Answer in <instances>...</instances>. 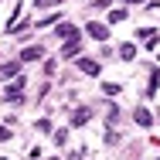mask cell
Here are the masks:
<instances>
[{"label":"cell","instance_id":"6da1fadb","mask_svg":"<svg viewBox=\"0 0 160 160\" xmlns=\"http://www.w3.org/2000/svg\"><path fill=\"white\" fill-rule=\"evenodd\" d=\"M21 89H24V75H17V78L7 85V92H3V96H7V102H17V99H21Z\"/></svg>","mask_w":160,"mask_h":160},{"label":"cell","instance_id":"7a4b0ae2","mask_svg":"<svg viewBox=\"0 0 160 160\" xmlns=\"http://www.w3.org/2000/svg\"><path fill=\"white\" fill-rule=\"evenodd\" d=\"M78 48H82V41H78V38H68V41H65V48H62V55H65V58H75V55H78Z\"/></svg>","mask_w":160,"mask_h":160},{"label":"cell","instance_id":"3957f363","mask_svg":"<svg viewBox=\"0 0 160 160\" xmlns=\"http://www.w3.org/2000/svg\"><path fill=\"white\" fill-rule=\"evenodd\" d=\"M78 68L85 75H99V62H92V58H78Z\"/></svg>","mask_w":160,"mask_h":160},{"label":"cell","instance_id":"277c9868","mask_svg":"<svg viewBox=\"0 0 160 160\" xmlns=\"http://www.w3.org/2000/svg\"><path fill=\"white\" fill-rule=\"evenodd\" d=\"M89 34H92V38H99V41H106V38H109V28H102L99 21H92V24H89Z\"/></svg>","mask_w":160,"mask_h":160},{"label":"cell","instance_id":"5b68a950","mask_svg":"<svg viewBox=\"0 0 160 160\" xmlns=\"http://www.w3.org/2000/svg\"><path fill=\"white\" fill-rule=\"evenodd\" d=\"M44 55V48H28V51H21V62H38Z\"/></svg>","mask_w":160,"mask_h":160},{"label":"cell","instance_id":"8992f818","mask_svg":"<svg viewBox=\"0 0 160 160\" xmlns=\"http://www.w3.org/2000/svg\"><path fill=\"white\" fill-rule=\"evenodd\" d=\"M58 38H65V41H68V38H75V24H58Z\"/></svg>","mask_w":160,"mask_h":160},{"label":"cell","instance_id":"52a82bcc","mask_svg":"<svg viewBox=\"0 0 160 160\" xmlns=\"http://www.w3.org/2000/svg\"><path fill=\"white\" fill-rule=\"evenodd\" d=\"M72 123H75V126L89 123V109H75V112H72Z\"/></svg>","mask_w":160,"mask_h":160},{"label":"cell","instance_id":"ba28073f","mask_svg":"<svg viewBox=\"0 0 160 160\" xmlns=\"http://www.w3.org/2000/svg\"><path fill=\"white\" fill-rule=\"evenodd\" d=\"M133 119H136V123H140V126H150V112H147V109H143V106H140V109H136V112H133Z\"/></svg>","mask_w":160,"mask_h":160},{"label":"cell","instance_id":"9c48e42d","mask_svg":"<svg viewBox=\"0 0 160 160\" xmlns=\"http://www.w3.org/2000/svg\"><path fill=\"white\" fill-rule=\"evenodd\" d=\"M133 55H136V48H133V44H123V48H119V58H126V62H129Z\"/></svg>","mask_w":160,"mask_h":160},{"label":"cell","instance_id":"30bf717a","mask_svg":"<svg viewBox=\"0 0 160 160\" xmlns=\"http://www.w3.org/2000/svg\"><path fill=\"white\" fill-rule=\"evenodd\" d=\"M109 21H112V24H119V21H126V14H123V10H112V14H109Z\"/></svg>","mask_w":160,"mask_h":160},{"label":"cell","instance_id":"8fae6325","mask_svg":"<svg viewBox=\"0 0 160 160\" xmlns=\"http://www.w3.org/2000/svg\"><path fill=\"white\" fill-rule=\"evenodd\" d=\"M0 140H10V129L7 126H0Z\"/></svg>","mask_w":160,"mask_h":160},{"label":"cell","instance_id":"7c38bea8","mask_svg":"<svg viewBox=\"0 0 160 160\" xmlns=\"http://www.w3.org/2000/svg\"><path fill=\"white\" fill-rule=\"evenodd\" d=\"M129 3H143V0H129Z\"/></svg>","mask_w":160,"mask_h":160}]
</instances>
